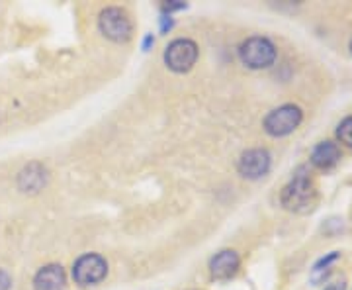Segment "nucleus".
Returning <instances> with one entry per match:
<instances>
[{
	"label": "nucleus",
	"mask_w": 352,
	"mask_h": 290,
	"mask_svg": "<svg viewBox=\"0 0 352 290\" xmlns=\"http://www.w3.org/2000/svg\"><path fill=\"white\" fill-rule=\"evenodd\" d=\"M337 139H339L340 143H344L346 147L352 149V116L344 118L339 126H337Z\"/></svg>",
	"instance_id": "nucleus-13"
},
{
	"label": "nucleus",
	"mask_w": 352,
	"mask_h": 290,
	"mask_svg": "<svg viewBox=\"0 0 352 290\" xmlns=\"http://www.w3.org/2000/svg\"><path fill=\"white\" fill-rule=\"evenodd\" d=\"M239 57L249 69H268L276 61V48L270 39L254 36L241 43Z\"/></svg>",
	"instance_id": "nucleus-2"
},
{
	"label": "nucleus",
	"mask_w": 352,
	"mask_h": 290,
	"mask_svg": "<svg viewBox=\"0 0 352 290\" xmlns=\"http://www.w3.org/2000/svg\"><path fill=\"white\" fill-rule=\"evenodd\" d=\"M198 61V45L192 39H175L164 50V63L175 73H188Z\"/></svg>",
	"instance_id": "nucleus-6"
},
{
	"label": "nucleus",
	"mask_w": 352,
	"mask_h": 290,
	"mask_svg": "<svg viewBox=\"0 0 352 290\" xmlns=\"http://www.w3.org/2000/svg\"><path fill=\"white\" fill-rule=\"evenodd\" d=\"M98 28L106 38L112 39L116 43H124L133 34V24H131L129 14L118 6H110V8L102 10L100 18H98Z\"/></svg>",
	"instance_id": "nucleus-4"
},
{
	"label": "nucleus",
	"mask_w": 352,
	"mask_h": 290,
	"mask_svg": "<svg viewBox=\"0 0 352 290\" xmlns=\"http://www.w3.org/2000/svg\"><path fill=\"white\" fill-rule=\"evenodd\" d=\"M47 183H50V171L45 165L38 163V161L25 165L16 178L18 189L25 194H38L47 187Z\"/></svg>",
	"instance_id": "nucleus-8"
},
{
	"label": "nucleus",
	"mask_w": 352,
	"mask_h": 290,
	"mask_svg": "<svg viewBox=\"0 0 352 290\" xmlns=\"http://www.w3.org/2000/svg\"><path fill=\"white\" fill-rule=\"evenodd\" d=\"M10 287H12V278L6 271L0 269V290H10Z\"/></svg>",
	"instance_id": "nucleus-14"
},
{
	"label": "nucleus",
	"mask_w": 352,
	"mask_h": 290,
	"mask_svg": "<svg viewBox=\"0 0 352 290\" xmlns=\"http://www.w3.org/2000/svg\"><path fill=\"white\" fill-rule=\"evenodd\" d=\"M339 257H340L339 251H333V253H329L327 257H321V259H319V261L314 265V271H311V282H314V284L323 282L325 277L331 273V265H333Z\"/></svg>",
	"instance_id": "nucleus-12"
},
{
	"label": "nucleus",
	"mask_w": 352,
	"mask_h": 290,
	"mask_svg": "<svg viewBox=\"0 0 352 290\" xmlns=\"http://www.w3.org/2000/svg\"><path fill=\"white\" fill-rule=\"evenodd\" d=\"M351 216H352V212H351Z\"/></svg>",
	"instance_id": "nucleus-19"
},
{
	"label": "nucleus",
	"mask_w": 352,
	"mask_h": 290,
	"mask_svg": "<svg viewBox=\"0 0 352 290\" xmlns=\"http://www.w3.org/2000/svg\"><path fill=\"white\" fill-rule=\"evenodd\" d=\"M106 275H108V263L96 253L80 255L73 265V278L80 287H94L102 282Z\"/></svg>",
	"instance_id": "nucleus-5"
},
{
	"label": "nucleus",
	"mask_w": 352,
	"mask_h": 290,
	"mask_svg": "<svg viewBox=\"0 0 352 290\" xmlns=\"http://www.w3.org/2000/svg\"><path fill=\"white\" fill-rule=\"evenodd\" d=\"M303 120V112L296 104H284L264 118V132L272 138H284L296 132Z\"/></svg>",
	"instance_id": "nucleus-3"
},
{
	"label": "nucleus",
	"mask_w": 352,
	"mask_h": 290,
	"mask_svg": "<svg viewBox=\"0 0 352 290\" xmlns=\"http://www.w3.org/2000/svg\"><path fill=\"white\" fill-rule=\"evenodd\" d=\"M317 200H319L317 185H315L309 169L303 165V167H300L294 173V177H292L288 185L282 189L280 202H282V206L288 212H294V214H309V212L315 210Z\"/></svg>",
	"instance_id": "nucleus-1"
},
{
	"label": "nucleus",
	"mask_w": 352,
	"mask_h": 290,
	"mask_svg": "<svg viewBox=\"0 0 352 290\" xmlns=\"http://www.w3.org/2000/svg\"><path fill=\"white\" fill-rule=\"evenodd\" d=\"M173 28V20H170V16H163L161 18V30L166 32V30H170Z\"/></svg>",
	"instance_id": "nucleus-15"
},
{
	"label": "nucleus",
	"mask_w": 352,
	"mask_h": 290,
	"mask_svg": "<svg viewBox=\"0 0 352 290\" xmlns=\"http://www.w3.org/2000/svg\"><path fill=\"white\" fill-rule=\"evenodd\" d=\"M325 290H346V284L340 280V282H335V284H331V287H327Z\"/></svg>",
	"instance_id": "nucleus-17"
},
{
	"label": "nucleus",
	"mask_w": 352,
	"mask_h": 290,
	"mask_svg": "<svg viewBox=\"0 0 352 290\" xmlns=\"http://www.w3.org/2000/svg\"><path fill=\"white\" fill-rule=\"evenodd\" d=\"M340 161V147L333 141H321L317 143L311 152V165L321 169V171H329Z\"/></svg>",
	"instance_id": "nucleus-11"
},
{
	"label": "nucleus",
	"mask_w": 352,
	"mask_h": 290,
	"mask_svg": "<svg viewBox=\"0 0 352 290\" xmlns=\"http://www.w3.org/2000/svg\"><path fill=\"white\" fill-rule=\"evenodd\" d=\"M153 43H155V39H153V36H147V38L143 39V51H149V48H151Z\"/></svg>",
	"instance_id": "nucleus-16"
},
{
	"label": "nucleus",
	"mask_w": 352,
	"mask_h": 290,
	"mask_svg": "<svg viewBox=\"0 0 352 290\" xmlns=\"http://www.w3.org/2000/svg\"><path fill=\"white\" fill-rule=\"evenodd\" d=\"M270 165H272L270 153L266 149H261V147H254V149H247L241 155L239 161H237V171H239L241 177L256 180L270 171Z\"/></svg>",
	"instance_id": "nucleus-7"
},
{
	"label": "nucleus",
	"mask_w": 352,
	"mask_h": 290,
	"mask_svg": "<svg viewBox=\"0 0 352 290\" xmlns=\"http://www.w3.org/2000/svg\"><path fill=\"white\" fill-rule=\"evenodd\" d=\"M241 259L237 251L233 249H223L215 255L214 259L210 261V273L212 277L217 278V280H227V278L235 277L237 271H239Z\"/></svg>",
	"instance_id": "nucleus-9"
},
{
	"label": "nucleus",
	"mask_w": 352,
	"mask_h": 290,
	"mask_svg": "<svg viewBox=\"0 0 352 290\" xmlns=\"http://www.w3.org/2000/svg\"><path fill=\"white\" fill-rule=\"evenodd\" d=\"M65 287H67V277L61 265L41 267L34 277L36 290H65Z\"/></svg>",
	"instance_id": "nucleus-10"
},
{
	"label": "nucleus",
	"mask_w": 352,
	"mask_h": 290,
	"mask_svg": "<svg viewBox=\"0 0 352 290\" xmlns=\"http://www.w3.org/2000/svg\"><path fill=\"white\" fill-rule=\"evenodd\" d=\"M351 51H352V39H351Z\"/></svg>",
	"instance_id": "nucleus-18"
}]
</instances>
